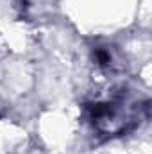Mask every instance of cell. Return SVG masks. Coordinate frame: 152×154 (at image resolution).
Returning <instances> with one entry per match:
<instances>
[{
	"mask_svg": "<svg viewBox=\"0 0 152 154\" xmlns=\"http://www.w3.org/2000/svg\"><path fill=\"white\" fill-rule=\"evenodd\" d=\"M149 113L145 99L131 97L127 93H114L108 99L97 100L88 106V124L97 136L114 138L136 129Z\"/></svg>",
	"mask_w": 152,
	"mask_h": 154,
	"instance_id": "1",
	"label": "cell"
}]
</instances>
